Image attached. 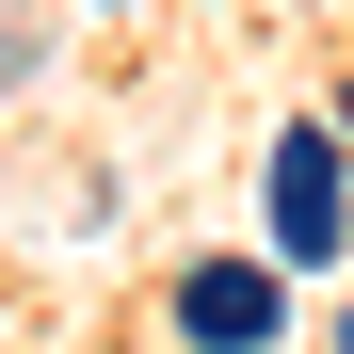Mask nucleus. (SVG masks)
<instances>
[{"label":"nucleus","mask_w":354,"mask_h":354,"mask_svg":"<svg viewBox=\"0 0 354 354\" xmlns=\"http://www.w3.org/2000/svg\"><path fill=\"white\" fill-rule=\"evenodd\" d=\"M338 354H354V338H338Z\"/></svg>","instance_id":"obj_3"},{"label":"nucleus","mask_w":354,"mask_h":354,"mask_svg":"<svg viewBox=\"0 0 354 354\" xmlns=\"http://www.w3.org/2000/svg\"><path fill=\"white\" fill-rule=\"evenodd\" d=\"M177 322H194L209 354H258V338H274V274H258V258H209V274H177Z\"/></svg>","instance_id":"obj_2"},{"label":"nucleus","mask_w":354,"mask_h":354,"mask_svg":"<svg viewBox=\"0 0 354 354\" xmlns=\"http://www.w3.org/2000/svg\"><path fill=\"white\" fill-rule=\"evenodd\" d=\"M338 225H354L338 129H290V145H274V242H290V258H338Z\"/></svg>","instance_id":"obj_1"}]
</instances>
